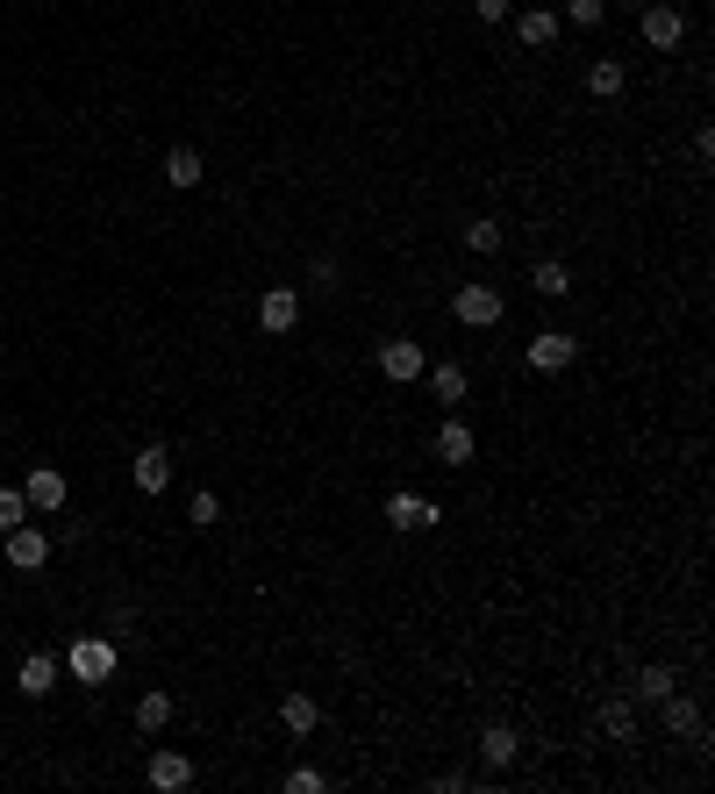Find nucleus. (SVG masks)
I'll return each instance as SVG.
<instances>
[{"mask_svg":"<svg viewBox=\"0 0 715 794\" xmlns=\"http://www.w3.org/2000/svg\"><path fill=\"white\" fill-rule=\"evenodd\" d=\"M622 86H630V65H622V58H595V65H587V94L595 101H622Z\"/></svg>","mask_w":715,"mask_h":794,"instance_id":"nucleus-13","label":"nucleus"},{"mask_svg":"<svg viewBox=\"0 0 715 794\" xmlns=\"http://www.w3.org/2000/svg\"><path fill=\"white\" fill-rule=\"evenodd\" d=\"M680 36H687V14H680L673 0H651L644 8V43L651 51H680Z\"/></svg>","mask_w":715,"mask_h":794,"instance_id":"nucleus-6","label":"nucleus"},{"mask_svg":"<svg viewBox=\"0 0 715 794\" xmlns=\"http://www.w3.org/2000/svg\"><path fill=\"white\" fill-rule=\"evenodd\" d=\"M451 315H459L465 330H494L501 315H508V301H501V286H480V280H465L459 294H451Z\"/></svg>","mask_w":715,"mask_h":794,"instance_id":"nucleus-1","label":"nucleus"},{"mask_svg":"<svg viewBox=\"0 0 715 794\" xmlns=\"http://www.w3.org/2000/svg\"><path fill=\"white\" fill-rule=\"evenodd\" d=\"M72 680L80 687H108L115 680V645L108 637H72Z\"/></svg>","mask_w":715,"mask_h":794,"instance_id":"nucleus-2","label":"nucleus"},{"mask_svg":"<svg viewBox=\"0 0 715 794\" xmlns=\"http://www.w3.org/2000/svg\"><path fill=\"white\" fill-rule=\"evenodd\" d=\"M501 237H508V229H501V222H465V251H473V258H494L501 251Z\"/></svg>","mask_w":715,"mask_h":794,"instance_id":"nucleus-25","label":"nucleus"},{"mask_svg":"<svg viewBox=\"0 0 715 794\" xmlns=\"http://www.w3.org/2000/svg\"><path fill=\"white\" fill-rule=\"evenodd\" d=\"M280 787H286V794H323V787H329V773H315V766H294V773H286Z\"/></svg>","mask_w":715,"mask_h":794,"instance_id":"nucleus-28","label":"nucleus"},{"mask_svg":"<svg viewBox=\"0 0 715 794\" xmlns=\"http://www.w3.org/2000/svg\"><path fill=\"white\" fill-rule=\"evenodd\" d=\"M187 515H193L201 530H215V523H222V501H215V494H193V509H187Z\"/></svg>","mask_w":715,"mask_h":794,"instance_id":"nucleus-29","label":"nucleus"},{"mask_svg":"<svg viewBox=\"0 0 715 794\" xmlns=\"http://www.w3.org/2000/svg\"><path fill=\"white\" fill-rule=\"evenodd\" d=\"M315 723H323V709H315V694H280V730H286V738H308Z\"/></svg>","mask_w":715,"mask_h":794,"instance_id":"nucleus-17","label":"nucleus"},{"mask_svg":"<svg viewBox=\"0 0 715 794\" xmlns=\"http://www.w3.org/2000/svg\"><path fill=\"white\" fill-rule=\"evenodd\" d=\"M601 730H608V738H616V744H630L637 738V709H630V701H601Z\"/></svg>","mask_w":715,"mask_h":794,"instance_id":"nucleus-22","label":"nucleus"},{"mask_svg":"<svg viewBox=\"0 0 715 794\" xmlns=\"http://www.w3.org/2000/svg\"><path fill=\"white\" fill-rule=\"evenodd\" d=\"M430 451H437V466H473V430H465V422L459 416H444V422H437V437H430Z\"/></svg>","mask_w":715,"mask_h":794,"instance_id":"nucleus-8","label":"nucleus"},{"mask_svg":"<svg viewBox=\"0 0 715 794\" xmlns=\"http://www.w3.org/2000/svg\"><path fill=\"white\" fill-rule=\"evenodd\" d=\"M529 286H537V294H544V301H566V294H572V272H566V265H558V258H544V265H537V272H529Z\"/></svg>","mask_w":715,"mask_h":794,"instance_id":"nucleus-21","label":"nucleus"},{"mask_svg":"<svg viewBox=\"0 0 715 794\" xmlns=\"http://www.w3.org/2000/svg\"><path fill=\"white\" fill-rule=\"evenodd\" d=\"M165 723H172V694H165V687H150V694L136 701V730H150V738H158Z\"/></svg>","mask_w":715,"mask_h":794,"instance_id":"nucleus-20","label":"nucleus"},{"mask_svg":"<svg viewBox=\"0 0 715 794\" xmlns=\"http://www.w3.org/2000/svg\"><path fill=\"white\" fill-rule=\"evenodd\" d=\"M129 480L144 487V494H165V487H172V451L144 445V451H136V466H129Z\"/></svg>","mask_w":715,"mask_h":794,"instance_id":"nucleus-12","label":"nucleus"},{"mask_svg":"<svg viewBox=\"0 0 715 794\" xmlns=\"http://www.w3.org/2000/svg\"><path fill=\"white\" fill-rule=\"evenodd\" d=\"M144 781L165 787V794H179V787H193V759L172 752V744H158V752H150V766H144Z\"/></svg>","mask_w":715,"mask_h":794,"instance_id":"nucleus-7","label":"nucleus"},{"mask_svg":"<svg viewBox=\"0 0 715 794\" xmlns=\"http://www.w3.org/2000/svg\"><path fill=\"white\" fill-rule=\"evenodd\" d=\"M294 323H301V294L294 286H265V294H257V330H265V337H286Z\"/></svg>","mask_w":715,"mask_h":794,"instance_id":"nucleus-5","label":"nucleus"},{"mask_svg":"<svg viewBox=\"0 0 715 794\" xmlns=\"http://www.w3.org/2000/svg\"><path fill=\"white\" fill-rule=\"evenodd\" d=\"M43 558H51V537H43V530H29V523H14V530H8V566H14V573H36Z\"/></svg>","mask_w":715,"mask_h":794,"instance_id":"nucleus-11","label":"nucleus"},{"mask_svg":"<svg viewBox=\"0 0 715 794\" xmlns=\"http://www.w3.org/2000/svg\"><path fill=\"white\" fill-rule=\"evenodd\" d=\"M515 744H523V738H515V730L508 723H494V730H486V744H480V752H486V766H515Z\"/></svg>","mask_w":715,"mask_h":794,"instance_id":"nucleus-23","label":"nucleus"},{"mask_svg":"<svg viewBox=\"0 0 715 794\" xmlns=\"http://www.w3.org/2000/svg\"><path fill=\"white\" fill-rule=\"evenodd\" d=\"M14 687H22V694H51L57 687V659L51 651H29V659L14 666Z\"/></svg>","mask_w":715,"mask_h":794,"instance_id":"nucleus-16","label":"nucleus"},{"mask_svg":"<svg viewBox=\"0 0 715 794\" xmlns=\"http://www.w3.org/2000/svg\"><path fill=\"white\" fill-rule=\"evenodd\" d=\"M430 523H444V509H437V501H422V494H387V530H430Z\"/></svg>","mask_w":715,"mask_h":794,"instance_id":"nucleus-9","label":"nucleus"},{"mask_svg":"<svg viewBox=\"0 0 715 794\" xmlns=\"http://www.w3.org/2000/svg\"><path fill=\"white\" fill-rule=\"evenodd\" d=\"M430 394H437L444 408H459L465 394H473V373H465V365H437V373H430Z\"/></svg>","mask_w":715,"mask_h":794,"instance_id":"nucleus-19","label":"nucleus"},{"mask_svg":"<svg viewBox=\"0 0 715 794\" xmlns=\"http://www.w3.org/2000/svg\"><path fill=\"white\" fill-rule=\"evenodd\" d=\"M201 179H208V165H201V150H193V144L165 150V187H179V194H187V187H201Z\"/></svg>","mask_w":715,"mask_h":794,"instance_id":"nucleus-14","label":"nucleus"},{"mask_svg":"<svg viewBox=\"0 0 715 794\" xmlns=\"http://www.w3.org/2000/svg\"><path fill=\"white\" fill-rule=\"evenodd\" d=\"M14 523H29V501H22V487H0V537H8Z\"/></svg>","mask_w":715,"mask_h":794,"instance_id":"nucleus-26","label":"nucleus"},{"mask_svg":"<svg viewBox=\"0 0 715 794\" xmlns=\"http://www.w3.org/2000/svg\"><path fill=\"white\" fill-rule=\"evenodd\" d=\"M665 709V730H673V738H694V744H708V730H702V709H694V701H680V687L673 694L659 701Z\"/></svg>","mask_w":715,"mask_h":794,"instance_id":"nucleus-15","label":"nucleus"},{"mask_svg":"<svg viewBox=\"0 0 715 794\" xmlns=\"http://www.w3.org/2000/svg\"><path fill=\"white\" fill-rule=\"evenodd\" d=\"M515 36H523L529 51H551V43H558V14H551V8H529V14H515Z\"/></svg>","mask_w":715,"mask_h":794,"instance_id":"nucleus-18","label":"nucleus"},{"mask_svg":"<svg viewBox=\"0 0 715 794\" xmlns=\"http://www.w3.org/2000/svg\"><path fill=\"white\" fill-rule=\"evenodd\" d=\"M673 666H637V701H665V694H673Z\"/></svg>","mask_w":715,"mask_h":794,"instance_id":"nucleus-24","label":"nucleus"},{"mask_svg":"<svg viewBox=\"0 0 715 794\" xmlns=\"http://www.w3.org/2000/svg\"><path fill=\"white\" fill-rule=\"evenodd\" d=\"M572 358H580V337H566V330H537V337H529V351H523L529 373H566Z\"/></svg>","mask_w":715,"mask_h":794,"instance_id":"nucleus-3","label":"nucleus"},{"mask_svg":"<svg viewBox=\"0 0 715 794\" xmlns=\"http://www.w3.org/2000/svg\"><path fill=\"white\" fill-rule=\"evenodd\" d=\"M473 14H480V22H486V29H494V22H501V14H508V0H473Z\"/></svg>","mask_w":715,"mask_h":794,"instance_id":"nucleus-30","label":"nucleus"},{"mask_svg":"<svg viewBox=\"0 0 715 794\" xmlns=\"http://www.w3.org/2000/svg\"><path fill=\"white\" fill-rule=\"evenodd\" d=\"M379 373H387L393 387H416V379L430 373V358H422L416 337H387V344H379Z\"/></svg>","mask_w":715,"mask_h":794,"instance_id":"nucleus-4","label":"nucleus"},{"mask_svg":"<svg viewBox=\"0 0 715 794\" xmlns=\"http://www.w3.org/2000/svg\"><path fill=\"white\" fill-rule=\"evenodd\" d=\"M22 501H29V509H36V515L65 509V472H57V466H36V472H29V480H22Z\"/></svg>","mask_w":715,"mask_h":794,"instance_id":"nucleus-10","label":"nucleus"},{"mask_svg":"<svg viewBox=\"0 0 715 794\" xmlns=\"http://www.w3.org/2000/svg\"><path fill=\"white\" fill-rule=\"evenodd\" d=\"M566 22H580V29H601V22H608V0H566Z\"/></svg>","mask_w":715,"mask_h":794,"instance_id":"nucleus-27","label":"nucleus"}]
</instances>
